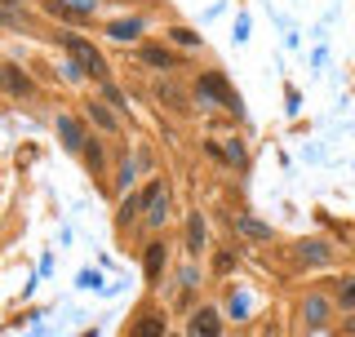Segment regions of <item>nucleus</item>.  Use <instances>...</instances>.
Instances as JSON below:
<instances>
[{"instance_id":"b1692460","label":"nucleus","mask_w":355,"mask_h":337,"mask_svg":"<svg viewBox=\"0 0 355 337\" xmlns=\"http://www.w3.org/2000/svg\"><path fill=\"white\" fill-rule=\"evenodd\" d=\"M262 337H280V329H275V324H266V329H262Z\"/></svg>"},{"instance_id":"f8f14e48","label":"nucleus","mask_w":355,"mask_h":337,"mask_svg":"<svg viewBox=\"0 0 355 337\" xmlns=\"http://www.w3.org/2000/svg\"><path fill=\"white\" fill-rule=\"evenodd\" d=\"M209 244V227H205V213H191L187 218V249L191 253H200Z\"/></svg>"},{"instance_id":"dca6fc26","label":"nucleus","mask_w":355,"mask_h":337,"mask_svg":"<svg viewBox=\"0 0 355 337\" xmlns=\"http://www.w3.org/2000/svg\"><path fill=\"white\" fill-rule=\"evenodd\" d=\"M89 120H94V125L103 129V133H116V129H120V125H116V116H111L103 103H89Z\"/></svg>"},{"instance_id":"412c9836","label":"nucleus","mask_w":355,"mask_h":337,"mask_svg":"<svg viewBox=\"0 0 355 337\" xmlns=\"http://www.w3.org/2000/svg\"><path fill=\"white\" fill-rule=\"evenodd\" d=\"M169 36H173V44H187V49H196V44H200V36H196V31H187V27H173Z\"/></svg>"},{"instance_id":"2eb2a0df","label":"nucleus","mask_w":355,"mask_h":337,"mask_svg":"<svg viewBox=\"0 0 355 337\" xmlns=\"http://www.w3.org/2000/svg\"><path fill=\"white\" fill-rule=\"evenodd\" d=\"M80 155H85V168H89V173H94V178H103V142H98V138H89Z\"/></svg>"},{"instance_id":"5701e85b","label":"nucleus","mask_w":355,"mask_h":337,"mask_svg":"<svg viewBox=\"0 0 355 337\" xmlns=\"http://www.w3.org/2000/svg\"><path fill=\"white\" fill-rule=\"evenodd\" d=\"M342 337H355V316L347 320V329H342Z\"/></svg>"},{"instance_id":"a211bd4d","label":"nucleus","mask_w":355,"mask_h":337,"mask_svg":"<svg viewBox=\"0 0 355 337\" xmlns=\"http://www.w3.org/2000/svg\"><path fill=\"white\" fill-rule=\"evenodd\" d=\"M338 306L355 316V279H342V284H338Z\"/></svg>"},{"instance_id":"1a4fd4ad","label":"nucleus","mask_w":355,"mask_h":337,"mask_svg":"<svg viewBox=\"0 0 355 337\" xmlns=\"http://www.w3.org/2000/svg\"><path fill=\"white\" fill-rule=\"evenodd\" d=\"M164 257H169L164 240H151L147 249H142V275H147V279H160L164 275Z\"/></svg>"},{"instance_id":"4468645a","label":"nucleus","mask_w":355,"mask_h":337,"mask_svg":"<svg viewBox=\"0 0 355 337\" xmlns=\"http://www.w3.org/2000/svg\"><path fill=\"white\" fill-rule=\"evenodd\" d=\"M142 31H147V22H142V18H120V22H111V27H107V36L111 40H138Z\"/></svg>"},{"instance_id":"9d476101","label":"nucleus","mask_w":355,"mask_h":337,"mask_svg":"<svg viewBox=\"0 0 355 337\" xmlns=\"http://www.w3.org/2000/svg\"><path fill=\"white\" fill-rule=\"evenodd\" d=\"M329 262V244L324 240H302V244H297V266H302V271H306V266H324Z\"/></svg>"},{"instance_id":"20e7f679","label":"nucleus","mask_w":355,"mask_h":337,"mask_svg":"<svg viewBox=\"0 0 355 337\" xmlns=\"http://www.w3.org/2000/svg\"><path fill=\"white\" fill-rule=\"evenodd\" d=\"M187 337H222V311L218 306H196L187 320Z\"/></svg>"},{"instance_id":"7ed1b4c3","label":"nucleus","mask_w":355,"mask_h":337,"mask_svg":"<svg viewBox=\"0 0 355 337\" xmlns=\"http://www.w3.org/2000/svg\"><path fill=\"white\" fill-rule=\"evenodd\" d=\"M142 196H147V205H142V222H147L151 231H160V227H164V218H169V187L155 178V182L142 191Z\"/></svg>"},{"instance_id":"39448f33","label":"nucleus","mask_w":355,"mask_h":337,"mask_svg":"<svg viewBox=\"0 0 355 337\" xmlns=\"http://www.w3.org/2000/svg\"><path fill=\"white\" fill-rule=\"evenodd\" d=\"M0 94L9 98H31V76L18 62H0Z\"/></svg>"},{"instance_id":"f3484780","label":"nucleus","mask_w":355,"mask_h":337,"mask_svg":"<svg viewBox=\"0 0 355 337\" xmlns=\"http://www.w3.org/2000/svg\"><path fill=\"white\" fill-rule=\"evenodd\" d=\"M324 320H329V302L320 293H311L306 297V324H324Z\"/></svg>"},{"instance_id":"6e6552de","label":"nucleus","mask_w":355,"mask_h":337,"mask_svg":"<svg viewBox=\"0 0 355 337\" xmlns=\"http://www.w3.org/2000/svg\"><path fill=\"white\" fill-rule=\"evenodd\" d=\"M58 142H62L67 151H85L89 133H85V125L76 116H58Z\"/></svg>"},{"instance_id":"6ab92c4d","label":"nucleus","mask_w":355,"mask_h":337,"mask_svg":"<svg viewBox=\"0 0 355 337\" xmlns=\"http://www.w3.org/2000/svg\"><path fill=\"white\" fill-rule=\"evenodd\" d=\"M240 231H244V235H249V240H258V244H266V240H271V231H266V227H262V222H249V218H244V222H240Z\"/></svg>"},{"instance_id":"4be33fe9","label":"nucleus","mask_w":355,"mask_h":337,"mask_svg":"<svg viewBox=\"0 0 355 337\" xmlns=\"http://www.w3.org/2000/svg\"><path fill=\"white\" fill-rule=\"evenodd\" d=\"M133 164H138L133 155H125V160H120V182H133Z\"/></svg>"},{"instance_id":"9b49d317","label":"nucleus","mask_w":355,"mask_h":337,"mask_svg":"<svg viewBox=\"0 0 355 337\" xmlns=\"http://www.w3.org/2000/svg\"><path fill=\"white\" fill-rule=\"evenodd\" d=\"M142 205H147V196H142V191H133V196H125V205H120V213H116V227H120V231H129L133 222H138Z\"/></svg>"},{"instance_id":"0eeeda50","label":"nucleus","mask_w":355,"mask_h":337,"mask_svg":"<svg viewBox=\"0 0 355 337\" xmlns=\"http://www.w3.org/2000/svg\"><path fill=\"white\" fill-rule=\"evenodd\" d=\"M205 151L214 155V160H227L231 168H249V151H244V142H205Z\"/></svg>"},{"instance_id":"f257e3e1","label":"nucleus","mask_w":355,"mask_h":337,"mask_svg":"<svg viewBox=\"0 0 355 337\" xmlns=\"http://www.w3.org/2000/svg\"><path fill=\"white\" fill-rule=\"evenodd\" d=\"M196 94L205 98V103H218V107H227L231 116H240V111H244V103L236 98V89L227 85V76H214V71H205V76L196 80Z\"/></svg>"},{"instance_id":"aec40b11","label":"nucleus","mask_w":355,"mask_h":337,"mask_svg":"<svg viewBox=\"0 0 355 337\" xmlns=\"http://www.w3.org/2000/svg\"><path fill=\"white\" fill-rule=\"evenodd\" d=\"M231 302H236V306H231V316H236V320H244V316H249V311H253V297L244 293V288H240V293L231 297Z\"/></svg>"},{"instance_id":"f03ea898","label":"nucleus","mask_w":355,"mask_h":337,"mask_svg":"<svg viewBox=\"0 0 355 337\" xmlns=\"http://www.w3.org/2000/svg\"><path fill=\"white\" fill-rule=\"evenodd\" d=\"M67 53H71V62L80 67L85 76H94V80L107 85V62H103V53H98L85 36H67Z\"/></svg>"},{"instance_id":"423d86ee","label":"nucleus","mask_w":355,"mask_h":337,"mask_svg":"<svg viewBox=\"0 0 355 337\" xmlns=\"http://www.w3.org/2000/svg\"><path fill=\"white\" fill-rule=\"evenodd\" d=\"M129 337H169V320H164V311L160 306H147L138 320H133Z\"/></svg>"},{"instance_id":"ddd939ff","label":"nucleus","mask_w":355,"mask_h":337,"mask_svg":"<svg viewBox=\"0 0 355 337\" xmlns=\"http://www.w3.org/2000/svg\"><path fill=\"white\" fill-rule=\"evenodd\" d=\"M138 58L147 62V67H155V71H169V67H178V58H173L169 49H160V44H142Z\"/></svg>"}]
</instances>
